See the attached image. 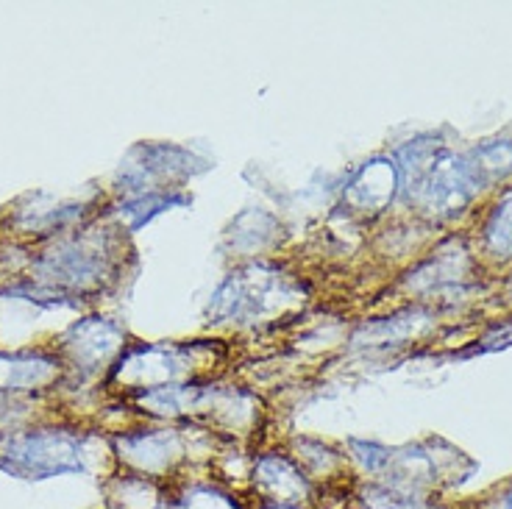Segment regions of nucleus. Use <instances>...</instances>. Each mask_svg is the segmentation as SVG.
Wrapping results in <instances>:
<instances>
[{"label":"nucleus","mask_w":512,"mask_h":509,"mask_svg":"<svg viewBox=\"0 0 512 509\" xmlns=\"http://www.w3.org/2000/svg\"><path fill=\"white\" fill-rule=\"evenodd\" d=\"M485 242L493 254L512 251V190L501 198L485 226Z\"/></svg>","instance_id":"0eeeda50"},{"label":"nucleus","mask_w":512,"mask_h":509,"mask_svg":"<svg viewBox=\"0 0 512 509\" xmlns=\"http://www.w3.org/2000/svg\"><path fill=\"white\" fill-rule=\"evenodd\" d=\"M468 165L474 170V176L479 184L487 181H499L512 173V145L510 142H490L482 145L471 153Z\"/></svg>","instance_id":"423d86ee"},{"label":"nucleus","mask_w":512,"mask_h":509,"mask_svg":"<svg viewBox=\"0 0 512 509\" xmlns=\"http://www.w3.org/2000/svg\"><path fill=\"white\" fill-rule=\"evenodd\" d=\"M70 348H73V359L84 362L81 368H98L101 362H106L120 348V334L109 323H101V320L84 323V326L73 329Z\"/></svg>","instance_id":"39448f33"},{"label":"nucleus","mask_w":512,"mask_h":509,"mask_svg":"<svg viewBox=\"0 0 512 509\" xmlns=\"http://www.w3.org/2000/svg\"><path fill=\"white\" fill-rule=\"evenodd\" d=\"M501 509H512V490L507 493V498H504V504H501Z\"/></svg>","instance_id":"9d476101"},{"label":"nucleus","mask_w":512,"mask_h":509,"mask_svg":"<svg viewBox=\"0 0 512 509\" xmlns=\"http://www.w3.org/2000/svg\"><path fill=\"white\" fill-rule=\"evenodd\" d=\"M151 509H179V504H176V501L170 498V493H167V498H159Z\"/></svg>","instance_id":"6e6552de"},{"label":"nucleus","mask_w":512,"mask_h":509,"mask_svg":"<svg viewBox=\"0 0 512 509\" xmlns=\"http://www.w3.org/2000/svg\"><path fill=\"white\" fill-rule=\"evenodd\" d=\"M167 493L179 504V509H248L223 484L195 482L190 476H181L179 482L170 484Z\"/></svg>","instance_id":"20e7f679"},{"label":"nucleus","mask_w":512,"mask_h":509,"mask_svg":"<svg viewBox=\"0 0 512 509\" xmlns=\"http://www.w3.org/2000/svg\"><path fill=\"white\" fill-rule=\"evenodd\" d=\"M0 468L26 479H51L84 468L81 440L70 432L37 429L0 437Z\"/></svg>","instance_id":"f257e3e1"},{"label":"nucleus","mask_w":512,"mask_h":509,"mask_svg":"<svg viewBox=\"0 0 512 509\" xmlns=\"http://www.w3.org/2000/svg\"><path fill=\"white\" fill-rule=\"evenodd\" d=\"M251 490L254 501L262 504L323 509L320 490L293 454H262L256 459L251 471Z\"/></svg>","instance_id":"f03ea898"},{"label":"nucleus","mask_w":512,"mask_h":509,"mask_svg":"<svg viewBox=\"0 0 512 509\" xmlns=\"http://www.w3.org/2000/svg\"><path fill=\"white\" fill-rule=\"evenodd\" d=\"M343 509H440L415 493H404L379 482L348 484L340 493Z\"/></svg>","instance_id":"7ed1b4c3"},{"label":"nucleus","mask_w":512,"mask_h":509,"mask_svg":"<svg viewBox=\"0 0 512 509\" xmlns=\"http://www.w3.org/2000/svg\"><path fill=\"white\" fill-rule=\"evenodd\" d=\"M248 509H309V507H284V504H262V501H254Z\"/></svg>","instance_id":"1a4fd4ad"}]
</instances>
